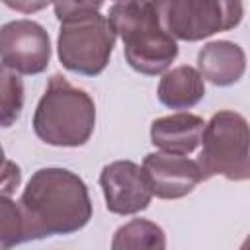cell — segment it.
Listing matches in <instances>:
<instances>
[{
    "instance_id": "obj_13",
    "label": "cell",
    "mask_w": 250,
    "mask_h": 250,
    "mask_svg": "<svg viewBox=\"0 0 250 250\" xmlns=\"http://www.w3.org/2000/svg\"><path fill=\"white\" fill-rule=\"evenodd\" d=\"M111 250H166V234L152 221L131 219L113 232Z\"/></svg>"
},
{
    "instance_id": "obj_14",
    "label": "cell",
    "mask_w": 250,
    "mask_h": 250,
    "mask_svg": "<svg viewBox=\"0 0 250 250\" xmlns=\"http://www.w3.org/2000/svg\"><path fill=\"white\" fill-rule=\"evenodd\" d=\"M23 109V82L18 72L0 62V129L16 125Z\"/></svg>"
},
{
    "instance_id": "obj_16",
    "label": "cell",
    "mask_w": 250,
    "mask_h": 250,
    "mask_svg": "<svg viewBox=\"0 0 250 250\" xmlns=\"http://www.w3.org/2000/svg\"><path fill=\"white\" fill-rule=\"evenodd\" d=\"M20 182H21L20 166L12 160H4V164L0 166V195L12 197V193L18 189Z\"/></svg>"
},
{
    "instance_id": "obj_2",
    "label": "cell",
    "mask_w": 250,
    "mask_h": 250,
    "mask_svg": "<svg viewBox=\"0 0 250 250\" xmlns=\"http://www.w3.org/2000/svg\"><path fill=\"white\" fill-rule=\"evenodd\" d=\"M102 2H55L61 21L57 53L62 66L82 76H98L109 64L115 33L100 14Z\"/></svg>"
},
{
    "instance_id": "obj_11",
    "label": "cell",
    "mask_w": 250,
    "mask_h": 250,
    "mask_svg": "<svg viewBox=\"0 0 250 250\" xmlns=\"http://www.w3.org/2000/svg\"><path fill=\"white\" fill-rule=\"evenodd\" d=\"M246 55L240 45L219 39L205 43L197 53V72L215 86H230L244 76Z\"/></svg>"
},
{
    "instance_id": "obj_6",
    "label": "cell",
    "mask_w": 250,
    "mask_h": 250,
    "mask_svg": "<svg viewBox=\"0 0 250 250\" xmlns=\"http://www.w3.org/2000/svg\"><path fill=\"white\" fill-rule=\"evenodd\" d=\"M166 31L180 41H201L242 21L244 6L225 0H166L156 2Z\"/></svg>"
},
{
    "instance_id": "obj_12",
    "label": "cell",
    "mask_w": 250,
    "mask_h": 250,
    "mask_svg": "<svg viewBox=\"0 0 250 250\" xmlns=\"http://www.w3.org/2000/svg\"><path fill=\"white\" fill-rule=\"evenodd\" d=\"M158 100L170 109H189L205 96V80L189 64L166 70L158 82Z\"/></svg>"
},
{
    "instance_id": "obj_8",
    "label": "cell",
    "mask_w": 250,
    "mask_h": 250,
    "mask_svg": "<svg viewBox=\"0 0 250 250\" xmlns=\"http://www.w3.org/2000/svg\"><path fill=\"white\" fill-rule=\"evenodd\" d=\"M100 186L107 211L115 215H135L148 207L152 193L139 164L133 160H115L102 168Z\"/></svg>"
},
{
    "instance_id": "obj_4",
    "label": "cell",
    "mask_w": 250,
    "mask_h": 250,
    "mask_svg": "<svg viewBox=\"0 0 250 250\" xmlns=\"http://www.w3.org/2000/svg\"><path fill=\"white\" fill-rule=\"evenodd\" d=\"M96 127V105L88 92L53 74L33 113L35 135L51 146H82Z\"/></svg>"
},
{
    "instance_id": "obj_7",
    "label": "cell",
    "mask_w": 250,
    "mask_h": 250,
    "mask_svg": "<svg viewBox=\"0 0 250 250\" xmlns=\"http://www.w3.org/2000/svg\"><path fill=\"white\" fill-rule=\"evenodd\" d=\"M51 61L47 29L33 20H12L0 25V62L20 74H41Z\"/></svg>"
},
{
    "instance_id": "obj_1",
    "label": "cell",
    "mask_w": 250,
    "mask_h": 250,
    "mask_svg": "<svg viewBox=\"0 0 250 250\" xmlns=\"http://www.w3.org/2000/svg\"><path fill=\"white\" fill-rule=\"evenodd\" d=\"M23 221V242L70 234L92 219V199L84 180L66 168H39L18 201Z\"/></svg>"
},
{
    "instance_id": "obj_9",
    "label": "cell",
    "mask_w": 250,
    "mask_h": 250,
    "mask_svg": "<svg viewBox=\"0 0 250 250\" xmlns=\"http://www.w3.org/2000/svg\"><path fill=\"white\" fill-rule=\"evenodd\" d=\"M148 189L160 199H180L203 182L201 168L195 160L166 152H148L141 166Z\"/></svg>"
},
{
    "instance_id": "obj_5",
    "label": "cell",
    "mask_w": 250,
    "mask_h": 250,
    "mask_svg": "<svg viewBox=\"0 0 250 250\" xmlns=\"http://www.w3.org/2000/svg\"><path fill=\"white\" fill-rule=\"evenodd\" d=\"M201 152L195 160L203 180L223 176L230 182L250 178V131L244 115L232 109L217 111L203 127Z\"/></svg>"
},
{
    "instance_id": "obj_10",
    "label": "cell",
    "mask_w": 250,
    "mask_h": 250,
    "mask_svg": "<svg viewBox=\"0 0 250 250\" xmlns=\"http://www.w3.org/2000/svg\"><path fill=\"white\" fill-rule=\"evenodd\" d=\"M203 127L205 121L195 113L180 111V113L164 115L152 121L150 143L160 152L186 156L199 146Z\"/></svg>"
},
{
    "instance_id": "obj_18",
    "label": "cell",
    "mask_w": 250,
    "mask_h": 250,
    "mask_svg": "<svg viewBox=\"0 0 250 250\" xmlns=\"http://www.w3.org/2000/svg\"><path fill=\"white\" fill-rule=\"evenodd\" d=\"M4 160H6V158H4V148H2V145H0V166L4 164Z\"/></svg>"
},
{
    "instance_id": "obj_3",
    "label": "cell",
    "mask_w": 250,
    "mask_h": 250,
    "mask_svg": "<svg viewBox=\"0 0 250 250\" xmlns=\"http://www.w3.org/2000/svg\"><path fill=\"white\" fill-rule=\"evenodd\" d=\"M107 23L123 41L127 64L146 76L164 74L178 57L176 39L162 27L156 2H115Z\"/></svg>"
},
{
    "instance_id": "obj_17",
    "label": "cell",
    "mask_w": 250,
    "mask_h": 250,
    "mask_svg": "<svg viewBox=\"0 0 250 250\" xmlns=\"http://www.w3.org/2000/svg\"><path fill=\"white\" fill-rule=\"evenodd\" d=\"M6 4H8L10 8L25 10V12H29V10H31V12H33V10H41V8H45V6H47L45 2H41V4H20V2H16V4H14V2H6Z\"/></svg>"
},
{
    "instance_id": "obj_15",
    "label": "cell",
    "mask_w": 250,
    "mask_h": 250,
    "mask_svg": "<svg viewBox=\"0 0 250 250\" xmlns=\"http://www.w3.org/2000/svg\"><path fill=\"white\" fill-rule=\"evenodd\" d=\"M21 242L23 221L20 205L8 195H0V250H10Z\"/></svg>"
},
{
    "instance_id": "obj_19",
    "label": "cell",
    "mask_w": 250,
    "mask_h": 250,
    "mask_svg": "<svg viewBox=\"0 0 250 250\" xmlns=\"http://www.w3.org/2000/svg\"><path fill=\"white\" fill-rule=\"evenodd\" d=\"M242 250H246V244H244V246H242Z\"/></svg>"
}]
</instances>
